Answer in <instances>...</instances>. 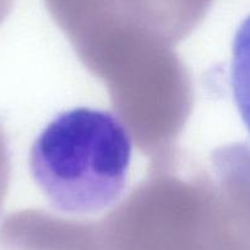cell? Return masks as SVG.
<instances>
[{"instance_id": "5b68a950", "label": "cell", "mask_w": 250, "mask_h": 250, "mask_svg": "<svg viewBox=\"0 0 250 250\" xmlns=\"http://www.w3.org/2000/svg\"><path fill=\"white\" fill-rule=\"evenodd\" d=\"M230 85L237 109L250 135V15L240 23L233 38Z\"/></svg>"}, {"instance_id": "8992f818", "label": "cell", "mask_w": 250, "mask_h": 250, "mask_svg": "<svg viewBox=\"0 0 250 250\" xmlns=\"http://www.w3.org/2000/svg\"><path fill=\"white\" fill-rule=\"evenodd\" d=\"M10 173H11V162L10 152H9L8 140L4 130L0 126V211L3 208L4 201L9 191V184H10Z\"/></svg>"}, {"instance_id": "6da1fadb", "label": "cell", "mask_w": 250, "mask_h": 250, "mask_svg": "<svg viewBox=\"0 0 250 250\" xmlns=\"http://www.w3.org/2000/svg\"><path fill=\"white\" fill-rule=\"evenodd\" d=\"M180 156L151 165L112 211L96 221L102 250H220L225 189L212 158L183 168Z\"/></svg>"}, {"instance_id": "3957f363", "label": "cell", "mask_w": 250, "mask_h": 250, "mask_svg": "<svg viewBox=\"0 0 250 250\" xmlns=\"http://www.w3.org/2000/svg\"><path fill=\"white\" fill-rule=\"evenodd\" d=\"M213 0H44L90 71L170 47L194 32Z\"/></svg>"}, {"instance_id": "277c9868", "label": "cell", "mask_w": 250, "mask_h": 250, "mask_svg": "<svg viewBox=\"0 0 250 250\" xmlns=\"http://www.w3.org/2000/svg\"><path fill=\"white\" fill-rule=\"evenodd\" d=\"M0 250H102L96 221L42 210L9 215L0 226Z\"/></svg>"}, {"instance_id": "7a4b0ae2", "label": "cell", "mask_w": 250, "mask_h": 250, "mask_svg": "<svg viewBox=\"0 0 250 250\" xmlns=\"http://www.w3.org/2000/svg\"><path fill=\"white\" fill-rule=\"evenodd\" d=\"M131 136L105 110L74 108L58 114L30 152L33 179L64 215L104 211L124 193L131 162Z\"/></svg>"}, {"instance_id": "52a82bcc", "label": "cell", "mask_w": 250, "mask_h": 250, "mask_svg": "<svg viewBox=\"0 0 250 250\" xmlns=\"http://www.w3.org/2000/svg\"><path fill=\"white\" fill-rule=\"evenodd\" d=\"M14 6V0H0V23L10 14Z\"/></svg>"}]
</instances>
